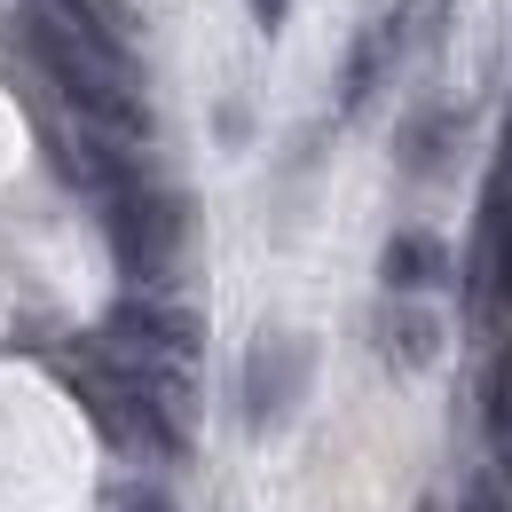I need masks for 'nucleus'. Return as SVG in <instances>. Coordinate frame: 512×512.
I'll return each mask as SVG.
<instances>
[{
	"instance_id": "4",
	"label": "nucleus",
	"mask_w": 512,
	"mask_h": 512,
	"mask_svg": "<svg viewBox=\"0 0 512 512\" xmlns=\"http://www.w3.org/2000/svg\"><path fill=\"white\" fill-rule=\"evenodd\" d=\"M442 237H426V229H402L394 245H386V292H426V284H442Z\"/></svg>"
},
{
	"instance_id": "3",
	"label": "nucleus",
	"mask_w": 512,
	"mask_h": 512,
	"mask_svg": "<svg viewBox=\"0 0 512 512\" xmlns=\"http://www.w3.org/2000/svg\"><path fill=\"white\" fill-rule=\"evenodd\" d=\"M308 379V347L300 339H260V355H253V410L268 418L276 402H292V386Z\"/></svg>"
},
{
	"instance_id": "6",
	"label": "nucleus",
	"mask_w": 512,
	"mask_h": 512,
	"mask_svg": "<svg viewBox=\"0 0 512 512\" xmlns=\"http://www.w3.org/2000/svg\"><path fill=\"white\" fill-rule=\"evenodd\" d=\"M386 71H394L386 40H379V32H363V40H355V56L339 64V111H363V103L386 87Z\"/></svg>"
},
{
	"instance_id": "5",
	"label": "nucleus",
	"mask_w": 512,
	"mask_h": 512,
	"mask_svg": "<svg viewBox=\"0 0 512 512\" xmlns=\"http://www.w3.org/2000/svg\"><path fill=\"white\" fill-rule=\"evenodd\" d=\"M386 347H394V363H434V347H442V323H434V308H418L410 292L386 308Z\"/></svg>"
},
{
	"instance_id": "1",
	"label": "nucleus",
	"mask_w": 512,
	"mask_h": 512,
	"mask_svg": "<svg viewBox=\"0 0 512 512\" xmlns=\"http://www.w3.org/2000/svg\"><path fill=\"white\" fill-rule=\"evenodd\" d=\"M457 134H465V111H457V103H418V111L402 119L394 158H402L410 174H442L449 158H457Z\"/></svg>"
},
{
	"instance_id": "7",
	"label": "nucleus",
	"mask_w": 512,
	"mask_h": 512,
	"mask_svg": "<svg viewBox=\"0 0 512 512\" xmlns=\"http://www.w3.org/2000/svg\"><path fill=\"white\" fill-rule=\"evenodd\" d=\"M284 8H292V0H253V24L260 32H284Z\"/></svg>"
},
{
	"instance_id": "2",
	"label": "nucleus",
	"mask_w": 512,
	"mask_h": 512,
	"mask_svg": "<svg viewBox=\"0 0 512 512\" xmlns=\"http://www.w3.org/2000/svg\"><path fill=\"white\" fill-rule=\"evenodd\" d=\"M473 284H481L489 300H505V308H512V182H497V190H489V205H481Z\"/></svg>"
}]
</instances>
